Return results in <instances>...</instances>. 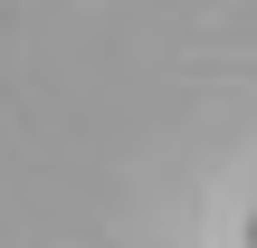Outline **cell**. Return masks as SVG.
Returning a JSON list of instances; mask_svg holds the SVG:
<instances>
[{
	"instance_id": "1",
	"label": "cell",
	"mask_w": 257,
	"mask_h": 248,
	"mask_svg": "<svg viewBox=\"0 0 257 248\" xmlns=\"http://www.w3.org/2000/svg\"><path fill=\"white\" fill-rule=\"evenodd\" d=\"M248 248H257V220H248Z\"/></svg>"
}]
</instances>
